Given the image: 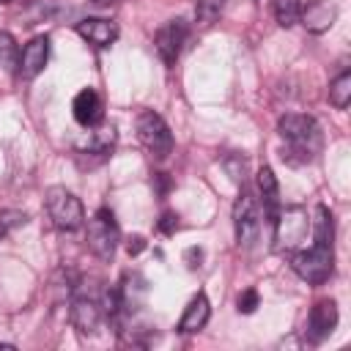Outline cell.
I'll list each match as a JSON object with an SVG mask.
<instances>
[{
	"label": "cell",
	"instance_id": "ba28073f",
	"mask_svg": "<svg viewBox=\"0 0 351 351\" xmlns=\"http://www.w3.org/2000/svg\"><path fill=\"white\" fill-rule=\"evenodd\" d=\"M261 219H263V214H261L258 200L250 192H241L236 197V206H233V228H236L239 247H252L258 241Z\"/></svg>",
	"mask_w": 351,
	"mask_h": 351
},
{
	"label": "cell",
	"instance_id": "6da1fadb",
	"mask_svg": "<svg viewBox=\"0 0 351 351\" xmlns=\"http://www.w3.org/2000/svg\"><path fill=\"white\" fill-rule=\"evenodd\" d=\"M315 241L310 250H302L291 258L293 271L310 282V285H321L332 277L335 269V247H332V214L326 206L315 208Z\"/></svg>",
	"mask_w": 351,
	"mask_h": 351
},
{
	"label": "cell",
	"instance_id": "7a4b0ae2",
	"mask_svg": "<svg viewBox=\"0 0 351 351\" xmlns=\"http://www.w3.org/2000/svg\"><path fill=\"white\" fill-rule=\"evenodd\" d=\"M277 132L288 143V159L293 154H299V162H310L321 148V132H318V123L310 115L285 112L277 121Z\"/></svg>",
	"mask_w": 351,
	"mask_h": 351
},
{
	"label": "cell",
	"instance_id": "9c48e42d",
	"mask_svg": "<svg viewBox=\"0 0 351 351\" xmlns=\"http://www.w3.org/2000/svg\"><path fill=\"white\" fill-rule=\"evenodd\" d=\"M186 33H189V27H186L184 19H170V22H165V25L156 30L154 44H156L159 58H162L167 66H173V63L178 60L181 47H184V41H186Z\"/></svg>",
	"mask_w": 351,
	"mask_h": 351
},
{
	"label": "cell",
	"instance_id": "4316f807",
	"mask_svg": "<svg viewBox=\"0 0 351 351\" xmlns=\"http://www.w3.org/2000/svg\"><path fill=\"white\" fill-rule=\"evenodd\" d=\"M0 3H11V0H0Z\"/></svg>",
	"mask_w": 351,
	"mask_h": 351
},
{
	"label": "cell",
	"instance_id": "e0dca14e",
	"mask_svg": "<svg viewBox=\"0 0 351 351\" xmlns=\"http://www.w3.org/2000/svg\"><path fill=\"white\" fill-rule=\"evenodd\" d=\"M329 101L337 107V110H346L348 101H351V71H343L332 80L329 85Z\"/></svg>",
	"mask_w": 351,
	"mask_h": 351
},
{
	"label": "cell",
	"instance_id": "8fae6325",
	"mask_svg": "<svg viewBox=\"0 0 351 351\" xmlns=\"http://www.w3.org/2000/svg\"><path fill=\"white\" fill-rule=\"evenodd\" d=\"M337 326V304L332 299H321L307 318V337L313 343H321L324 337H329Z\"/></svg>",
	"mask_w": 351,
	"mask_h": 351
},
{
	"label": "cell",
	"instance_id": "7402d4cb",
	"mask_svg": "<svg viewBox=\"0 0 351 351\" xmlns=\"http://www.w3.org/2000/svg\"><path fill=\"white\" fill-rule=\"evenodd\" d=\"M222 167H225V173H228L236 184H244V178H247V159H244L241 154H228V156L222 159Z\"/></svg>",
	"mask_w": 351,
	"mask_h": 351
},
{
	"label": "cell",
	"instance_id": "5b68a950",
	"mask_svg": "<svg viewBox=\"0 0 351 351\" xmlns=\"http://www.w3.org/2000/svg\"><path fill=\"white\" fill-rule=\"evenodd\" d=\"M310 228H313V222H310L307 208L288 206L274 219V241H277L280 250H299L307 241Z\"/></svg>",
	"mask_w": 351,
	"mask_h": 351
},
{
	"label": "cell",
	"instance_id": "484cf974",
	"mask_svg": "<svg viewBox=\"0 0 351 351\" xmlns=\"http://www.w3.org/2000/svg\"><path fill=\"white\" fill-rule=\"evenodd\" d=\"M143 250H145V239H143V236H132V239L126 241V252H129V255H140Z\"/></svg>",
	"mask_w": 351,
	"mask_h": 351
},
{
	"label": "cell",
	"instance_id": "9a60e30c",
	"mask_svg": "<svg viewBox=\"0 0 351 351\" xmlns=\"http://www.w3.org/2000/svg\"><path fill=\"white\" fill-rule=\"evenodd\" d=\"M208 318H211V304H208L206 293H197V296L189 299V304H186V310H184V315L178 321V332L192 335V332L203 329L208 324Z\"/></svg>",
	"mask_w": 351,
	"mask_h": 351
},
{
	"label": "cell",
	"instance_id": "44dd1931",
	"mask_svg": "<svg viewBox=\"0 0 351 351\" xmlns=\"http://www.w3.org/2000/svg\"><path fill=\"white\" fill-rule=\"evenodd\" d=\"M19 63V49L14 44L11 33H0V66L3 69H14Z\"/></svg>",
	"mask_w": 351,
	"mask_h": 351
},
{
	"label": "cell",
	"instance_id": "d6986e66",
	"mask_svg": "<svg viewBox=\"0 0 351 351\" xmlns=\"http://www.w3.org/2000/svg\"><path fill=\"white\" fill-rule=\"evenodd\" d=\"M302 3L299 0H274V16L280 27H293L299 22Z\"/></svg>",
	"mask_w": 351,
	"mask_h": 351
},
{
	"label": "cell",
	"instance_id": "d4e9b609",
	"mask_svg": "<svg viewBox=\"0 0 351 351\" xmlns=\"http://www.w3.org/2000/svg\"><path fill=\"white\" fill-rule=\"evenodd\" d=\"M176 228H178V217H176L173 211H165V214H162V219H159V230L170 236Z\"/></svg>",
	"mask_w": 351,
	"mask_h": 351
},
{
	"label": "cell",
	"instance_id": "277c9868",
	"mask_svg": "<svg viewBox=\"0 0 351 351\" xmlns=\"http://www.w3.org/2000/svg\"><path fill=\"white\" fill-rule=\"evenodd\" d=\"M118 244H121V228L115 222V214L110 208H99L88 219V247H90V252L101 261H112Z\"/></svg>",
	"mask_w": 351,
	"mask_h": 351
},
{
	"label": "cell",
	"instance_id": "7c38bea8",
	"mask_svg": "<svg viewBox=\"0 0 351 351\" xmlns=\"http://www.w3.org/2000/svg\"><path fill=\"white\" fill-rule=\"evenodd\" d=\"M77 33H80L88 44L104 49V47L115 44V38H118V25L110 22V19H101V16H85V19L77 22Z\"/></svg>",
	"mask_w": 351,
	"mask_h": 351
},
{
	"label": "cell",
	"instance_id": "8992f818",
	"mask_svg": "<svg viewBox=\"0 0 351 351\" xmlns=\"http://www.w3.org/2000/svg\"><path fill=\"white\" fill-rule=\"evenodd\" d=\"M137 137L154 159H167V154L173 151V132L154 110H143L137 115Z\"/></svg>",
	"mask_w": 351,
	"mask_h": 351
},
{
	"label": "cell",
	"instance_id": "5bb4252c",
	"mask_svg": "<svg viewBox=\"0 0 351 351\" xmlns=\"http://www.w3.org/2000/svg\"><path fill=\"white\" fill-rule=\"evenodd\" d=\"M71 110H74L77 123H82V126H99L101 118H104V112H101V99H99V93H96L93 88L80 90V93L74 96Z\"/></svg>",
	"mask_w": 351,
	"mask_h": 351
},
{
	"label": "cell",
	"instance_id": "3957f363",
	"mask_svg": "<svg viewBox=\"0 0 351 351\" xmlns=\"http://www.w3.org/2000/svg\"><path fill=\"white\" fill-rule=\"evenodd\" d=\"M44 203H47V214L58 230L71 233L85 225V208H82L80 197L74 192H69L66 186H49Z\"/></svg>",
	"mask_w": 351,
	"mask_h": 351
},
{
	"label": "cell",
	"instance_id": "603a6c76",
	"mask_svg": "<svg viewBox=\"0 0 351 351\" xmlns=\"http://www.w3.org/2000/svg\"><path fill=\"white\" fill-rule=\"evenodd\" d=\"M27 222V214L25 211H16V208H3L0 211V236L11 233L14 228H22Z\"/></svg>",
	"mask_w": 351,
	"mask_h": 351
},
{
	"label": "cell",
	"instance_id": "2e32d148",
	"mask_svg": "<svg viewBox=\"0 0 351 351\" xmlns=\"http://www.w3.org/2000/svg\"><path fill=\"white\" fill-rule=\"evenodd\" d=\"M112 143H115V129L107 126V123H99V126L88 134L85 148H88L90 154H107V151L112 148Z\"/></svg>",
	"mask_w": 351,
	"mask_h": 351
},
{
	"label": "cell",
	"instance_id": "ac0fdd59",
	"mask_svg": "<svg viewBox=\"0 0 351 351\" xmlns=\"http://www.w3.org/2000/svg\"><path fill=\"white\" fill-rule=\"evenodd\" d=\"M258 189H261V195H263L266 211L274 214V208H277V178H274L271 167H261V170H258Z\"/></svg>",
	"mask_w": 351,
	"mask_h": 351
},
{
	"label": "cell",
	"instance_id": "30bf717a",
	"mask_svg": "<svg viewBox=\"0 0 351 351\" xmlns=\"http://www.w3.org/2000/svg\"><path fill=\"white\" fill-rule=\"evenodd\" d=\"M47 58H49V38L47 36H36L25 44V49L19 52V63H16V71L22 80H36L44 66H47Z\"/></svg>",
	"mask_w": 351,
	"mask_h": 351
},
{
	"label": "cell",
	"instance_id": "cb8c5ba5",
	"mask_svg": "<svg viewBox=\"0 0 351 351\" xmlns=\"http://www.w3.org/2000/svg\"><path fill=\"white\" fill-rule=\"evenodd\" d=\"M236 307H239V313H244V315L255 313V307H258V291H255V288L241 291L239 299H236Z\"/></svg>",
	"mask_w": 351,
	"mask_h": 351
},
{
	"label": "cell",
	"instance_id": "ffe728a7",
	"mask_svg": "<svg viewBox=\"0 0 351 351\" xmlns=\"http://www.w3.org/2000/svg\"><path fill=\"white\" fill-rule=\"evenodd\" d=\"M225 0H195V16L200 25H211L222 16Z\"/></svg>",
	"mask_w": 351,
	"mask_h": 351
},
{
	"label": "cell",
	"instance_id": "52a82bcc",
	"mask_svg": "<svg viewBox=\"0 0 351 351\" xmlns=\"http://www.w3.org/2000/svg\"><path fill=\"white\" fill-rule=\"evenodd\" d=\"M101 291L104 288L74 293V299H71V324L80 335H96L101 329V324L107 321V313H104V304H101Z\"/></svg>",
	"mask_w": 351,
	"mask_h": 351
},
{
	"label": "cell",
	"instance_id": "4fadbf2b",
	"mask_svg": "<svg viewBox=\"0 0 351 351\" xmlns=\"http://www.w3.org/2000/svg\"><path fill=\"white\" fill-rule=\"evenodd\" d=\"M337 19V8L329 0H310L307 5H302L299 22L310 30V33H326Z\"/></svg>",
	"mask_w": 351,
	"mask_h": 351
}]
</instances>
